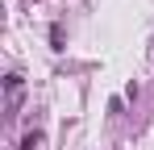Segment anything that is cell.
Wrapping results in <instances>:
<instances>
[{
  "label": "cell",
  "instance_id": "cell-1",
  "mask_svg": "<svg viewBox=\"0 0 154 150\" xmlns=\"http://www.w3.org/2000/svg\"><path fill=\"white\" fill-rule=\"evenodd\" d=\"M21 96H25V83H21V75H4V113L8 117H17V108H21Z\"/></svg>",
  "mask_w": 154,
  "mask_h": 150
},
{
  "label": "cell",
  "instance_id": "cell-2",
  "mask_svg": "<svg viewBox=\"0 0 154 150\" xmlns=\"http://www.w3.org/2000/svg\"><path fill=\"white\" fill-rule=\"evenodd\" d=\"M38 142H42V133L33 129V133H25V138H21V150H38Z\"/></svg>",
  "mask_w": 154,
  "mask_h": 150
},
{
  "label": "cell",
  "instance_id": "cell-3",
  "mask_svg": "<svg viewBox=\"0 0 154 150\" xmlns=\"http://www.w3.org/2000/svg\"><path fill=\"white\" fill-rule=\"evenodd\" d=\"M50 46L63 50V29H58V25H50Z\"/></svg>",
  "mask_w": 154,
  "mask_h": 150
}]
</instances>
